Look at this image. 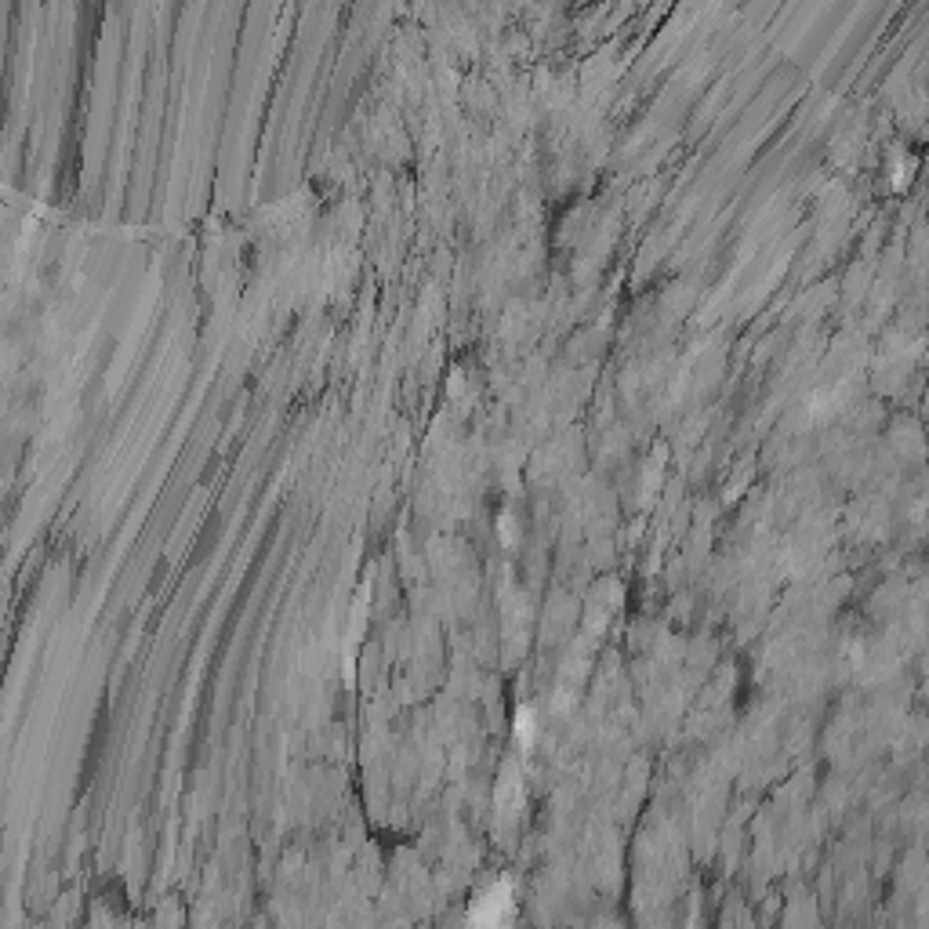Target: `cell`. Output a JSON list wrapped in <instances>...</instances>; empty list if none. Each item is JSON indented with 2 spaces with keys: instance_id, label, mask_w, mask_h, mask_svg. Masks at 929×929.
I'll return each mask as SVG.
<instances>
[{
  "instance_id": "1",
  "label": "cell",
  "mask_w": 929,
  "mask_h": 929,
  "mask_svg": "<svg viewBox=\"0 0 929 929\" xmlns=\"http://www.w3.org/2000/svg\"><path fill=\"white\" fill-rule=\"evenodd\" d=\"M509 886H494V890L487 893V897L480 900V908L472 911V919L476 922H498L501 919V908H509Z\"/></svg>"
},
{
  "instance_id": "2",
  "label": "cell",
  "mask_w": 929,
  "mask_h": 929,
  "mask_svg": "<svg viewBox=\"0 0 929 929\" xmlns=\"http://www.w3.org/2000/svg\"><path fill=\"white\" fill-rule=\"evenodd\" d=\"M516 737L523 744H530V737H534V715L530 712H519V719H516Z\"/></svg>"
}]
</instances>
